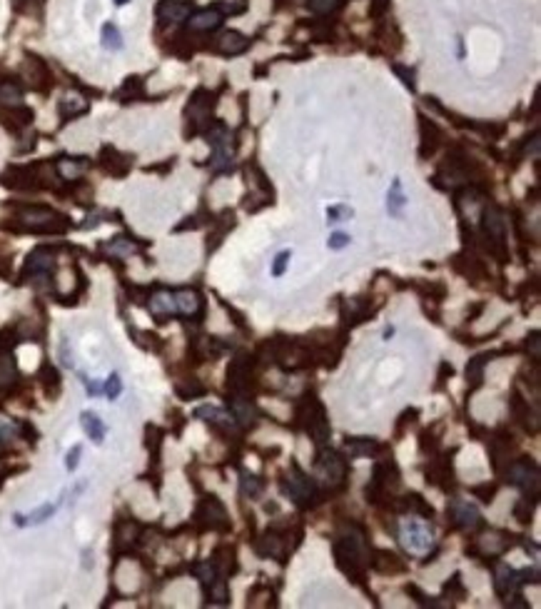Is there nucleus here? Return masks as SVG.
Instances as JSON below:
<instances>
[{
  "label": "nucleus",
  "mask_w": 541,
  "mask_h": 609,
  "mask_svg": "<svg viewBox=\"0 0 541 609\" xmlns=\"http://www.w3.org/2000/svg\"><path fill=\"white\" fill-rule=\"evenodd\" d=\"M20 223L32 232H63L68 230V220L48 207H26L20 212Z\"/></svg>",
  "instance_id": "nucleus-6"
},
{
  "label": "nucleus",
  "mask_w": 541,
  "mask_h": 609,
  "mask_svg": "<svg viewBox=\"0 0 541 609\" xmlns=\"http://www.w3.org/2000/svg\"><path fill=\"white\" fill-rule=\"evenodd\" d=\"M534 507H536V494H526V497H522V500L516 502L514 517L522 522V525H529V522H531V514H534Z\"/></svg>",
  "instance_id": "nucleus-34"
},
{
  "label": "nucleus",
  "mask_w": 541,
  "mask_h": 609,
  "mask_svg": "<svg viewBox=\"0 0 541 609\" xmlns=\"http://www.w3.org/2000/svg\"><path fill=\"white\" fill-rule=\"evenodd\" d=\"M280 487H282V494H285V497H292V500L299 502L302 507H310V500L319 502L317 485H314V482L302 472V467L294 465V462L290 465L287 475L282 477Z\"/></svg>",
  "instance_id": "nucleus-3"
},
{
  "label": "nucleus",
  "mask_w": 541,
  "mask_h": 609,
  "mask_svg": "<svg viewBox=\"0 0 541 609\" xmlns=\"http://www.w3.org/2000/svg\"><path fill=\"white\" fill-rule=\"evenodd\" d=\"M229 410H232V417H235L237 424H243V427H252L257 422V417H260V410H257V404L247 397V395H232L229 392Z\"/></svg>",
  "instance_id": "nucleus-11"
},
{
  "label": "nucleus",
  "mask_w": 541,
  "mask_h": 609,
  "mask_svg": "<svg viewBox=\"0 0 541 609\" xmlns=\"http://www.w3.org/2000/svg\"><path fill=\"white\" fill-rule=\"evenodd\" d=\"M150 310H153L155 315L178 312V310H175V300H172V292H158L155 297H150Z\"/></svg>",
  "instance_id": "nucleus-35"
},
{
  "label": "nucleus",
  "mask_w": 541,
  "mask_h": 609,
  "mask_svg": "<svg viewBox=\"0 0 541 609\" xmlns=\"http://www.w3.org/2000/svg\"><path fill=\"white\" fill-rule=\"evenodd\" d=\"M377 452V442L370 437H354L347 440V455L350 457H370Z\"/></svg>",
  "instance_id": "nucleus-29"
},
{
  "label": "nucleus",
  "mask_w": 541,
  "mask_h": 609,
  "mask_svg": "<svg viewBox=\"0 0 541 609\" xmlns=\"http://www.w3.org/2000/svg\"><path fill=\"white\" fill-rule=\"evenodd\" d=\"M222 26V13L217 8H207V10H200L190 18V28L192 30H215V28Z\"/></svg>",
  "instance_id": "nucleus-23"
},
{
  "label": "nucleus",
  "mask_w": 541,
  "mask_h": 609,
  "mask_svg": "<svg viewBox=\"0 0 541 609\" xmlns=\"http://www.w3.org/2000/svg\"><path fill=\"white\" fill-rule=\"evenodd\" d=\"M100 158H102V167H105L108 173H113V175H125V173H128L130 160L125 158V155L117 153L115 148H102Z\"/></svg>",
  "instance_id": "nucleus-24"
},
{
  "label": "nucleus",
  "mask_w": 541,
  "mask_h": 609,
  "mask_svg": "<svg viewBox=\"0 0 541 609\" xmlns=\"http://www.w3.org/2000/svg\"><path fill=\"white\" fill-rule=\"evenodd\" d=\"M195 520H200V527H202V530H217V532H227L229 530V520H227V512H225V505L217 500L215 494H210V497H205V500L200 502Z\"/></svg>",
  "instance_id": "nucleus-8"
},
{
  "label": "nucleus",
  "mask_w": 541,
  "mask_h": 609,
  "mask_svg": "<svg viewBox=\"0 0 541 609\" xmlns=\"http://www.w3.org/2000/svg\"><path fill=\"white\" fill-rule=\"evenodd\" d=\"M102 390H105V395H108L110 400H117L120 397V392H122V382H120V377H117V375H110L108 377V382H105V387H102Z\"/></svg>",
  "instance_id": "nucleus-46"
},
{
  "label": "nucleus",
  "mask_w": 541,
  "mask_h": 609,
  "mask_svg": "<svg viewBox=\"0 0 541 609\" xmlns=\"http://www.w3.org/2000/svg\"><path fill=\"white\" fill-rule=\"evenodd\" d=\"M491 355H477V357L469 359V365H466V380H469V387H479L484 382V367L489 362Z\"/></svg>",
  "instance_id": "nucleus-28"
},
{
  "label": "nucleus",
  "mask_w": 541,
  "mask_h": 609,
  "mask_svg": "<svg viewBox=\"0 0 541 609\" xmlns=\"http://www.w3.org/2000/svg\"><path fill=\"white\" fill-rule=\"evenodd\" d=\"M80 422H83V430L88 432L90 440L95 444H102V440H105V424H102L100 417H97L95 412H83V415H80Z\"/></svg>",
  "instance_id": "nucleus-27"
},
{
  "label": "nucleus",
  "mask_w": 541,
  "mask_h": 609,
  "mask_svg": "<svg viewBox=\"0 0 541 609\" xmlns=\"http://www.w3.org/2000/svg\"><path fill=\"white\" fill-rule=\"evenodd\" d=\"M102 250L110 252V255H115V257H128V255H133L137 247H135V243L128 238H113Z\"/></svg>",
  "instance_id": "nucleus-36"
},
{
  "label": "nucleus",
  "mask_w": 541,
  "mask_h": 609,
  "mask_svg": "<svg viewBox=\"0 0 541 609\" xmlns=\"http://www.w3.org/2000/svg\"><path fill=\"white\" fill-rule=\"evenodd\" d=\"M452 265H454V270H457V272H462V275L469 277V280H474V283H477V280H482V277H486L484 265H482V260H479V257H474V255H457L452 260Z\"/></svg>",
  "instance_id": "nucleus-20"
},
{
  "label": "nucleus",
  "mask_w": 541,
  "mask_h": 609,
  "mask_svg": "<svg viewBox=\"0 0 541 609\" xmlns=\"http://www.w3.org/2000/svg\"><path fill=\"white\" fill-rule=\"evenodd\" d=\"M40 382H43L45 392H48L50 397H55L57 392H60V375H57V370L50 362H45V365L40 367Z\"/></svg>",
  "instance_id": "nucleus-33"
},
{
  "label": "nucleus",
  "mask_w": 541,
  "mask_h": 609,
  "mask_svg": "<svg viewBox=\"0 0 541 609\" xmlns=\"http://www.w3.org/2000/svg\"><path fill=\"white\" fill-rule=\"evenodd\" d=\"M60 357H63L65 367H73V353H70V342H68V337H63V342H60Z\"/></svg>",
  "instance_id": "nucleus-58"
},
{
  "label": "nucleus",
  "mask_w": 541,
  "mask_h": 609,
  "mask_svg": "<svg viewBox=\"0 0 541 609\" xmlns=\"http://www.w3.org/2000/svg\"><path fill=\"white\" fill-rule=\"evenodd\" d=\"M417 415H419V412H417V410H407V412H404V415L399 417L401 422H399V427H397V432H399V435H401V430H404L407 424H412V422H414V417H417Z\"/></svg>",
  "instance_id": "nucleus-61"
},
{
  "label": "nucleus",
  "mask_w": 541,
  "mask_h": 609,
  "mask_svg": "<svg viewBox=\"0 0 541 609\" xmlns=\"http://www.w3.org/2000/svg\"><path fill=\"white\" fill-rule=\"evenodd\" d=\"M255 359L252 355H237L227 367V392L232 395H247L255 385Z\"/></svg>",
  "instance_id": "nucleus-5"
},
{
  "label": "nucleus",
  "mask_w": 541,
  "mask_h": 609,
  "mask_svg": "<svg viewBox=\"0 0 541 609\" xmlns=\"http://www.w3.org/2000/svg\"><path fill=\"white\" fill-rule=\"evenodd\" d=\"M337 6H339V0H310V8H312L314 13H319V15L332 13Z\"/></svg>",
  "instance_id": "nucleus-49"
},
{
  "label": "nucleus",
  "mask_w": 541,
  "mask_h": 609,
  "mask_svg": "<svg viewBox=\"0 0 541 609\" xmlns=\"http://www.w3.org/2000/svg\"><path fill=\"white\" fill-rule=\"evenodd\" d=\"M509 410H511V415H514V420H519V422L524 424V430H529V432L539 430V415H536V412H531V407H529V400H524L516 390L511 392Z\"/></svg>",
  "instance_id": "nucleus-13"
},
{
  "label": "nucleus",
  "mask_w": 541,
  "mask_h": 609,
  "mask_svg": "<svg viewBox=\"0 0 541 609\" xmlns=\"http://www.w3.org/2000/svg\"><path fill=\"white\" fill-rule=\"evenodd\" d=\"M53 265H55V257H53L50 250H45V247H38L35 252H30L26 260V275L35 277V275H50Z\"/></svg>",
  "instance_id": "nucleus-18"
},
{
  "label": "nucleus",
  "mask_w": 541,
  "mask_h": 609,
  "mask_svg": "<svg viewBox=\"0 0 541 609\" xmlns=\"http://www.w3.org/2000/svg\"><path fill=\"white\" fill-rule=\"evenodd\" d=\"M334 559L337 567L347 574L350 579L359 582L364 577V532L362 527H350L344 534L334 539Z\"/></svg>",
  "instance_id": "nucleus-1"
},
{
  "label": "nucleus",
  "mask_w": 541,
  "mask_h": 609,
  "mask_svg": "<svg viewBox=\"0 0 541 609\" xmlns=\"http://www.w3.org/2000/svg\"><path fill=\"white\" fill-rule=\"evenodd\" d=\"M516 574H519V584H526V582L536 584V582H539V572H536V570H522V572H516Z\"/></svg>",
  "instance_id": "nucleus-59"
},
{
  "label": "nucleus",
  "mask_w": 541,
  "mask_h": 609,
  "mask_svg": "<svg viewBox=\"0 0 541 609\" xmlns=\"http://www.w3.org/2000/svg\"><path fill=\"white\" fill-rule=\"evenodd\" d=\"M437 447H439V440H437V435L434 432H421L419 437V449L424 452V455H434L437 452Z\"/></svg>",
  "instance_id": "nucleus-45"
},
{
  "label": "nucleus",
  "mask_w": 541,
  "mask_h": 609,
  "mask_svg": "<svg viewBox=\"0 0 541 609\" xmlns=\"http://www.w3.org/2000/svg\"><path fill=\"white\" fill-rule=\"evenodd\" d=\"M190 15V6L182 0H160L158 3V18L165 23H182Z\"/></svg>",
  "instance_id": "nucleus-19"
},
{
  "label": "nucleus",
  "mask_w": 541,
  "mask_h": 609,
  "mask_svg": "<svg viewBox=\"0 0 541 609\" xmlns=\"http://www.w3.org/2000/svg\"><path fill=\"white\" fill-rule=\"evenodd\" d=\"M137 90H140V77H130L128 83H125V88L120 90V97H133L137 95Z\"/></svg>",
  "instance_id": "nucleus-55"
},
{
  "label": "nucleus",
  "mask_w": 541,
  "mask_h": 609,
  "mask_svg": "<svg viewBox=\"0 0 541 609\" xmlns=\"http://www.w3.org/2000/svg\"><path fill=\"white\" fill-rule=\"evenodd\" d=\"M290 257H292V252H290V250L280 252V255L274 257V265H272V275H274V277H280V275H285V270H287V265H290Z\"/></svg>",
  "instance_id": "nucleus-48"
},
{
  "label": "nucleus",
  "mask_w": 541,
  "mask_h": 609,
  "mask_svg": "<svg viewBox=\"0 0 541 609\" xmlns=\"http://www.w3.org/2000/svg\"><path fill=\"white\" fill-rule=\"evenodd\" d=\"M317 469L332 485H342L344 477H347V462H344L334 449H327L325 444H322L317 452Z\"/></svg>",
  "instance_id": "nucleus-9"
},
{
  "label": "nucleus",
  "mask_w": 541,
  "mask_h": 609,
  "mask_svg": "<svg viewBox=\"0 0 541 609\" xmlns=\"http://www.w3.org/2000/svg\"><path fill=\"white\" fill-rule=\"evenodd\" d=\"M294 420L305 424L307 435L312 437L317 447L327 444V440H330L332 435V427H330V420H327L325 407H322V402H319L314 395L302 397V402L294 407Z\"/></svg>",
  "instance_id": "nucleus-2"
},
{
  "label": "nucleus",
  "mask_w": 541,
  "mask_h": 609,
  "mask_svg": "<svg viewBox=\"0 0 541 609\" xmlns=\"http://www.w3.org/2000/svg\"><path fill=\"white\" fill-rule=\"evenodd\" d=\"M397 73H399V75H401V77H404V83H407V85H409V88H414V80H412V77H414V75H412V71H409V73H407V71H404V68H397Z\"/></svg>",
  "instance_id": "nucleus-62"
},
{
  "label": "nucleus",
  "mask_w": 541,
  "mask_h": 609,
  "mask_svg": "<svg viewBox=\"0 0 541 609\" xmlns=\"http://www.w3.org/2000/svg\"><path fill=\"white\" fill-rule=\"evenodd\" d=\"M80 455H83V447H80V444H75V447H73L70 452H68V460H65V467L70 469V472L77 467V462H80Z\"/></svg>",
  "instance_id": "nucleus-53"
},
{
  "label": "nucleus",
  "mask_w": 541,
  "mask_h": 609,
  "mask_svg": "<svg viewBox=\"0 0 541 609\" xmlns=\"http://www.w3.org/2000/svg\"><path fill=\"white\" fill-rule=\"evenodd\" d=\"M195 417H200V420H205V422H210L215 430L220 432H232L235 430V417H232V412H225V410H217V407H212V404H205V407H198L195 410Z\"/></svg>",
  "instance_id": "nucleus-14"
},
{
  "label": "nucleus",
  "mask_w": 541,
  "mask_h": 609,
  "mask_svg": "<svg viewBox=\"0 0 541 609\" xmlns=\"http://www.w3.org/2000/svg\"><path fill=\"white\" fill-rule=\"evenodd\" d=\"M442 130L434 125L432 120H427V118L421 115V155L427 158V155H432L434 150H437V145L442 142Z\"/></svg>",
  "instance_id": "nucleus-22"
},
{
  "label": "nucleus",
  "mask_w": 541,
  "mask_h": 609,
  "mask_svg": "<svg viewBox=\"0 0 541 609\" xmlns=\"http://www.w3.org/2000/svg\"><path fill=\"white\" fill-rule=\"evenodd\" d=\"M3 118H6L3 122H6L10 130H20L32 120V113L28 108H23V105H10V108L3 110Z\"/></svg>",
  "instance_id": "nucleus-26"
},
{
  "label": "nucleus",
  "mask_w": 541,
  "mask_h": 609,
  "mask_svg": "<svg viewBox=\"0 0 541 609\" xmlns=\"http://www.w3.org/2000/svg\"><path fill=\"white\" fill-rule=\"evenodd\" d=\"M247 38L245 35H240V32L235 30H227L222 32V38L217 40V50L222 53V55H240V53L247 50Z\"/></svg>",
  "instance_id": "nucleus-21"
},
{
  "label": "nucleus",
  "mask_w": 541,
  "mask_h": 609,
  "mask_svg": "<svg viewBox=\"0 0 541 609\" xmlns=\"http://www.w3.org/2000/svg\"><path fill=\"white\" fill-rule=\"evenodd\" d=\"M444 592L446 594H457L459 599H462V597H464V584H462V574H454L452 579H449V582L444 584Z\"/></svg>",
  "instance_id": "nucleus-50"
},
{
  "label": "nucleus",
  "mask_w": 541,
  "mask_h": 609,
  "mask_svg": "<svg viewBox=\"0 0 541 609\" xmlns=\"http://www.w3.org/2000/svg\"><path fill=\"white\" fill-rule=\"evenodd\" d=\"M240 489H243L245 497H260L262 489H265V482L260 480L257 475H252V472H247V469H243L240 472Z\"/></svg>",
  "instance_id": "nucleus-31"
},
{
  "label": "nucleus",
  "mask_w": 541,
  "mask_h": 609,
  "mask_svg": "<svg viewBox=\"0 0 541 609\" xmlns=\"http://www.w3.org/2000/svg\"><path fill=\"white\" fill-rule=\"evenodd\" d=\"M471 494H474L477 500L484 502V505H489V502L494 500V494H497V485H494V482H484V485H477V487H471Z\"/></svg>",
  "instance_id": "nucleus-44"
},
{
  "label": "nucleus",
  "mask_w": 541,
  "mask_h": 609,
  "mask_svg": "<svg viewBox=\"0 0 541 609\" xmlns=\"http://www.w3.org/2000/svg\"><path fill=\"white\" fill-rule=\"evenodd\" d=\"M130 0H115V6H128Z\"/></svg>",
  "instance_id": "nucleus-63"
},
{
  "label": "nucleus",
  "mask_w": 541,
  "mask_h": 609,
  "mask_svg": "<svg viewBox=\"0 0 541 609\" xmlns=\"http://www.w3.org/2000/svg\"><path fill=\"white\" fill-rule=\"evenodd\" d=\"M160 437H162V432H160L158 427H155V424H150V427H147V447L153 449V452H158V447H160Z\"/></svg>",
  "instance_id": "nucleus-52"
},
{
  "label": "nucleus",
  "mask_w": 541,
  "mask_h": 609,
  "mask_svg": "<svg viewBox=\"0 0 541 609\" xmlns=\"http://www.w3.org/2000/svg\"><path fill=\"white\" fill-rule=\"evenodd\" d=\"M327 218H330V223H342V218H352V210L350 207H332V210H327Z\"/></svg>",
  "instance_id": "nucleus-51"
},
{
  "label": "nucleus",
  "mask_w": 541,
  "mask_h": 609,
  "mask_svg": "<svg viewBox=\"0 0 541 609\" xmlns=\"http://www.w3.org/2000/svg\"><path fill=\"white\" fill-rule=\"evenodd\" d=\"M53 514H55V505H43V507H38L35 512L28 514V517H23V514H15V525H18V527L40 525V522L50 520Z\"/></svg>",
  "instance_id": "nucleus-30"
},
{
  "label": "nucleus",
  "mask_w": 541,
  "mask_h": 609,
  "mask_svg": "<svg viewBox=\"0 0 541 609\" xmlns=\"http://www.w3.org/2000/svg\"><path fill=\"white\" fill-rule=\"evenodd\" d=\"M192 572H195V577H198L200 582L207 587V584H210L212 579L217 577V565L212 562V559H210V562H200V565L192 567Z\"/></svg>",
  "instance_id": "nucleus-42"
},
{
  "label": "nucleus",
  "mask_w": 541,
  "mask_h": 609,
  "mask_svg": "<svg viewBox=\"0 0 541 609\" xmlns=\"http://www.w3.org/2000/svg\"><path fill=\"white\" fill-rule=\"evenodd\" d=\"M100 38H102V48H108V50H120L122 48V35L120 30H117V26H113V23H105V26H102Z\"/></svg>",
  "instance_id": "nucleus-37"
},
{
  "label": "nucleus",
  "mask_w": 541,
  "mask_h": 609,
  "mask_svg": "<svg viewBox=\"0 0 541 609\" xmlns=\"http://www.w3.org/2000/svg\"><path fill=\"white\" fill-rule=\"evenodd\" d=\"M519 587V574H516L511 567H502V570L497 572V579H494V590H497L499 597H504V599H509L511 592Z\"/></svg>",
  "instance_id": "nucleus-25"
},
{
  "label": "nucleus",
  "mask_w": 541,
  "mask_h": 609,
  "mask_svg": "<svg viewBox=\"0 0 541 609\" xmlns=\"http://www.w3.org/2000/svg\"><path fill=\"white\" fill-rule=\"evenodd\" d=\"M85 170V162H80L75 158V160H63L60 162V175H63L65 180H75L77 175L83 173Z\"/></svg>",
  "instance_id": "nucleus-43"
},
{
  "label": "nucleus",
  "mask_w": 541,
  "mask_h": 609,
  "mask_svg": "<svg viewBox=\"0 0 541 609\" xmlns=\"http://www.w3.org/2000/svg\"><path fill=\"white\" fill-rule=\"evenodd\" d=\"M446 514H449V520H452L459 530H469V532H474V530H479V527H484V522H482V514H479L477 507H471L469 502L452 500V505H449Z\"/></svg>",
  "instance_id": "nucleus-10"
},
{
  "label": "nucleus",
  "mask_w": 541,
  "mask_h": 609,
  "mask_svg": "<svg viewBox=\"0 0 541 609\" xmlns=\"http://www.w3.org/2000/svg\"><path fill=\"white\" fill-rule=\"evenodd\" d=\"M85 110H88V103L80 100V97H65L60 103V115L63 118H75L80 113H85Z\"/></svg>",
  "instance_id": "nucleus-41"
},
{
  "label": "nucleus",
  "mask_w": 541,
  "mask_h": 609,
  "mask_svg": "<svg viewBox=\"0 0 541 609\" xmlns=\"http://www.w3.org/2000/svg\"><path fill=\"white\" fill-rule=\"evenodd\" d=\"M506 477L514 487L524 489L526 494H536V489H539V467L529 457H519V460L511 462L506 467Z\"/></svg>",
  "instance_id": "nucleus-7"
},
{
  "label": "nucleus",
  "mask_w": 541,
  "mask_h": 609,
  "mask_svg": "<svg viewBox=\"0 0 541 609\" xmlns=\"http://www.w3.org/2000/svg\"><path fill=\"white\" fill-rule=\"evenodd\" d=\"M419 290H421V292H424V295L429 297V300H437V302H439L442 297L446 295V288H444V285H442V283H429V285H421Z\"/></svg>",
  "instance_id": "nucleus-47"
},
{
  "label": "nucleus",
  "mask_w": 541,
  "mask_h": 609,
  "mask_svg": "<svg viewBox=\"0 0 541 609\" xmlns=\"http://www.w3.org/2000/svg\"><path fill=\"white\" fill-rule=\"evenodd\" d=\"M350 245V235H344V232H334L330 238V247L332 250H342V247H347Z\"/></svg>",
  "instance_id": "nucleus-54"
},
{
  "label": "nucleus",
  "mask_w": 541,
  "mask_h": 609,
  "mask_svg": "<svg viewBox=\"0 0 541 609\" xmlns=\"http://www.w3.org/2000/svg\"><path fill=\"white\" fill-rule=\"evenodd\" d=\"M404 205V198L399 195V182H395V187H392V195H389V210L397 212V207Z\"/></svg>",
  "instance_id": "nucleus-57"
},
{
  "label": "nucleus",
  "mask_w": 541,
  "mask_h": 609,
  "mask_svg": "<svg viewBox=\"0 0 541 609\" xmlns=\"http://www.w3.org/2000/svg\"><path fill=\"white\" fill-rule=\"evenodd\" d=\"M172 300H175L178 312L190 315V317H195V322H202L200 317L205 315V300L195 290H178V292H172Z\"/></svg>",
  "instance_id": "nucleus-12"
},
{
  "label": "nucleus",
  "mask_w": 541,
  "mask_h": 609,
  "mask_svg": "<svg viewBox=\"0 0 541 609\" xmlns=\"http://www.w3.org/2000/svg\"><path fill=\"white\" fill-rule=\"evenodd\" d=\"M217 567H222V572H229V574H235L237 572V554H235V547L222 545L220 550L215 552V559H212Z\"/></svg>",
  "instance_id": "nucleus-32"
},
{
  "label": "nucleus",
  "mask_w": 541,
  "mask_h": 609,
  "mask_svg": "<svg viewBox=\"0 0 541 609\" xmlns=\"http://www.w3.org/2000/svg\"><path fill=\"white\" fill-rule=\"evenodd\" d=\"M175 392H178L182 400L202 397L205 385H202V382H198V380H187V382H178V385H175Z\"/></svg>",
  "instance_id": "nucleus-39"
},
{
  "label": "nucleus",
  "mask_w": 541,
  "mask_h": 609,
  "mask_svg": "<svg viewBox=\"0 0 541 609\" xmlns=\"http://www.w3.org/2000/svg\"><path fill=\"white\" fill-rule=\"evenodd\" d=\"M401 542H404V547H407L409 552H424L432 547V534H429L427 527L412 522V525L401 532Z\"/></svg>",
  "instance_id": "nucleus-16"
},
{
  "label": "nucleus",
  "mask_w": 541,
  "mask_h": 609,
  "mask_svg": "<svg viewBox=\"0 0 541 609\" xmlns=\"http://www.w3.org/2000/svg\"><path fill=\"white\" fill-rule=\"evenodd\" d=\"M215 108V97L207 93V90L200 88L195 95H192L190 105H187V118H190L192 122H202L210 118V110Z\"/></svg>",
  "instance_id": "nucleus-17"
},
{
  "label": "nucleus",
  "mask_w": 541,
  "mask_h": 609,
  "mask_svg": "<svg viewBox=\"0 0 541 609\" xmlns=\"http://www.w3.org/2000/svg\"><path fill=\"white\" fill-rule=\"evenodd\" d=\"M407 594H412V597H417V604H424V607H434V604L437 602H432V599H427V594H424V592H419L417 590V587H414V584H407Z\"/></svg>",
  "instance_id": "nucleus-56"
},
{
  "label": "nucleus",
  "mask_w": 541,
  "mask_h": 609,
  "mask_svg": "<svg viewBox=\"0 0 541 609\" xmlns=\"http://www.w3.org/2000/svg\"><path fill=\"white\" fill-rule=\"evenodd\" d=\"M205 590H207V597H210L212 602H217V604H225V602H227V599H229V594H227V582H225L222 577H215L210 584H207V587H205Z\"/></svg>",
  "instance_id": "nucleus-40"
},
{
  "label": "nucleus",
  "mask_w": 541,
  "mask_h": 609,
  "mask_svg": "<svg viewBox=\"0 0 541 609\" xmlns=\"http://www.w3.org/2000/svg\"><path fill=\"white\" fill-rule=\"evenodd\" d=\"M526 350H531V357L539 359V332H531L526 337Z\"/></svg>",
  "instance_id": "nucleus-60"
},
{
  "label": "nucleus",
  "mask_w": 541,
  "mask_h": 609,
  "mask_svg": "<svg viewBox=\"0 0 541 609\" xmlns=\"http://www.w3.org/2000/svg\"><path fill=\"white\" fill-rule=\"evenodd\" d=\"M372 570H377L379 574H399L407 570V565L397 557L395 552L389 550H372Z\"/></svg>",
  "instance_id": "nucleus-15"
},
{
  "label": "nucleus",
  "mask_w": 541,
  "mask_h": 609,
  "mask_svg": "<svg viewBox=\"0 0 541 609\" xmlns=\"http://www.w3.org/2000/svg\"><path fill=\"white\" fill-rule=\"evenodd\" d=\"M207 142L212 148V170L215 173H225L232 167V155H235V135L229 133L222 125H215V128L207 133Z\"/></svg>",
  "instance_id": "nucleus-4"
},
{
  "label": "nucleus",
  "mask_w": 541,
  "mask_h": 609,
  "mask_svg": "<svg viewBox=\"0 0 541 609\" xmlns=\"http://www.w3.org/2000/svg\"><path fill=\"white\" fill-rule=\"evenodd\" d=\"M23 100V90L15 83H0V103L10 108V105H20Z\"/></svg>",
  "instance_id": "nucleus-38"
}]
</instances>
